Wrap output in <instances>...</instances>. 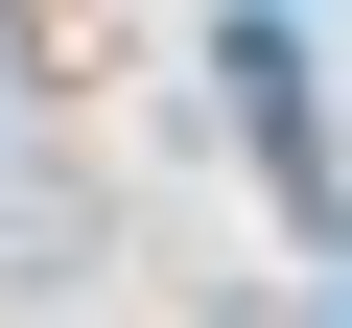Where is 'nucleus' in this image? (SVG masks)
<instances>
[{"label":"nucleus","mask_w":352,"mask_h":328,"mask_svg":"<svg viewBox=\"0 0 352 328\" xmlns=\"http://www.w3.org/2000/svg\"><path fill=\"white\" fill-rule=\"evenodd\" d=\"M118 258V211H94V164H47V141H0V305H71Z\"/></svg>","instance_id":"f257e3e1"},{"label":"nucleus","mask_w":352,"mask_h":328,"mask_svg":"<svg viewBox=\"0 0 352 328\" xmlns=\"http://www.w3.org/2000/svg\"><path fill=\"white\" fill-rule=\"evenodd\" d=\"M212 328H305V305H258V281H235V305H212Z\"/></svg>","instance_id":"f03ea898"}]
</instances>
